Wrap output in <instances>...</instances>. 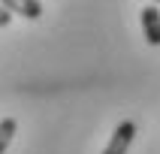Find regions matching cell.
<instances>
[{
  "mask_svg": "<svg viewBox=\"0 0 160 154\" xmlns=\"http://www.w3.org/2000/svg\"><path fill=\"white\" fill-rule=\"evenodd\" d=\"M133 136H136V124L133 121H121V124L115 127V133H112V139H109V145H106L103 154H127Z\"/></svg>",
  "mask_w": 160,
  "mask_h": 154,
  "instance_id": "obj_1",
  "label": "cell"
},
{
  "mask_svg": "<svg viewBox=\"0 0 160 154\" xmlns=\"http://www.w3.org/2000/svg\"><path fill=\"white\" fill-rule=\"evenodd\" d=\"M142 30H145V39L151 45H160V9L157 6L142 9Z\"/></svg>",
  "mask_w": 160,
  "mask_h": 154,
  "instance_id": "obj_2",
  "label": "cell"
},
{
  "mask_svg": "<svg viewBox=\"0 0 160 154\" xmlns=\"http://www.w3.org/2000/svg\"><path fill=\"white\" fill-rule=\"evenodd\" d=\"M0 6L6 9V12H18V15L30 18V21L42 15V3L39 0H0Z\"/></svg>",
  "mask_w": 160,
  "mask_h": 154,
  "instance_id": "obj_3",
  "label": "cell"
},
{
  "mask_svg": "<svg viewBox=\"0 0 160 154\" xmlns=\"http://www.w3.org/2000/svg\"><path fill=\"white\" fill-rule=\"evenodd\" d=\"M18 124H15V118H3L0 121V154L9 148V142H12V136H15Z\"/></svg>",
  "mask_w": 160,
  "mask_h": 154,
  "instance_id": "obj_4",
  "label": "cell"
},
{
  "mask_svg": "<svg viewBox=\"0 0 160 154\" xmlns=\"http://www.w3.org/2000/svg\"><path fill=\"white\" fill-rule=\"evenodd\" d=\"M9 21H12V12H6V9L0 6V27H6Z\"/></svg>",
  "mask_w": 160,
  "mask_h": 154,
  "instance_id": "obj_5",
  "label": "cell"
},
{
  "mask_svg": "<svg viewBox=\"0 0 160 154\" xmlns=\"http://www.w3.org/2000/svg\"><path fill=\"white\" fill-rule=\"evenodd\" d=\"M154 3H160V0H154Z\"/></svg>",
  "mask_w": 160,
  "mask_h": 154,
  "instance_id": "obj_6",
  "label": "cell"
}]
</instances>
